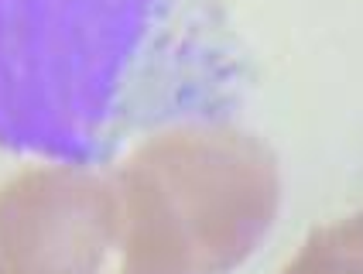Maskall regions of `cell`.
Here are the masks:
<instances>
[{
    "label": "cell",
    "mask_w": 363,
    "mask_h": 274,
    "mask_svg": "<svg viewBox=\"0 0 363 274\" xmlns=\"http://www.w3.org/2000/svg\"><path fill=\"white\" fill-rule=\"evenodd\" d=\"M144 274H226L271 230L281 178L257 137L233 127H175L113 168Z\"/></svg>",
    "instance_id": "6da1fadb"
},
{
    "label": "cell",
    "mask_w": 363,
    "mask_h": 274,
    "mask_svg": "<svg viewBox=\"0 0 363 274\" xmlns=\"http://www.w3.org/2000/svg\"><path fill=\"white\" fill-rule=\"evenodd\" d=\"M0 274H144L117 172L38 168L0 185Z\"/></svg>",
    "instance_id": "7a4b0ae2"
},
{
    "label": "cell",
    "mask_w": 363,
    "mask_h": 274,
    "mask_svg": "<svg viewBox=\"0 0 363 274\" xmlns=\"http://www.w3.org/2000/svg\"><path fill=\"white\" fill-rule=\"evenodd\" d=\"M284 274H363V213L312 230Z\"/></svg>",
    "instance_id": "3957f363"
}]
</instances>
